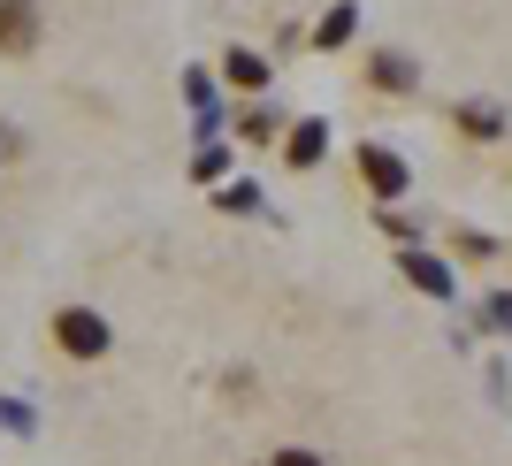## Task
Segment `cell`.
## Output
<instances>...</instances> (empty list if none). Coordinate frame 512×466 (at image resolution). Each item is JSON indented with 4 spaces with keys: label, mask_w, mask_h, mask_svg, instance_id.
I'll list each match as a JSON object with an SVG mask.
<instances>
[{
    "label": "cell",
    "mask_w": 512,
    "mask_h": 466,
    "mask_svg": "<svg viewBox=\"0 0 512 466\" xmlns=\"http://www.w3.org/2000/svg\"><path fill=\"white\" fill-rule=\"evenodd\" d=\"M268 466H321V459H314V451H299V444H291V451H276Z\"/></svg>",
    "instance_id": "11"
},
{
    "label": "cell",
    "mask_w": 512,
    "mask_h": 466,
    "mask_svg": "<svg viewBox=\"0 0 512 466\" xmlns=\"http://www.w3.org/2000/svg\"><path fill=\"white\" fill-rule=\"evenodd\" d=\"M352 23H360V8H352V0H337V8H329V16H321L314 46H344V39H352Z\"/></svg>",
    "instance_id": "7"
},
{
    "label": "cell",
    "mask_w": 512,
    "mask_h": 466,
    "mask_svg": "<svg viewBox=\"0 0 512 466\" xmlns=\"http://www.w3.org/2000/svg\"><path fill=\"white\" fill-rule=\"evenodd\" d=\"M222 207L245 214V207H260V191H253V184H230V191H222Z\"/></svg>",
    "instance_id": "10"
},
{
    "label": "cell",
    "mask_w": 512,
    "mask_h": 466,
    "mask_svg": "<svg viewBox=\"0 0 512 466\" xmlns=\"http://www.w3.org/2000/svg\"><path fill=\"white\" fill-rule=\"evenodd\" d=\"M321 146H329V123H321V115H306V123L291 130V146H283V161H291V169H314V161H321Z\"/></svg>",
    "instance_id": "5"
},
{
    "label": "cell",
    "mask_w": 512,
    "mask_h": 466,
    "mask_svg": "<svg viewBox=\"0 0 512 466\" xmlns=\"http://www.w3.org/2000/svg\"><path fill=\"white\" fill-rule=\"evenodd\" d=\"M367 85H375V92H413V85H421V69H413V54L383 46V54H367Z\"/></svg>",
    "instance_id": "4"
},
{
    "label": "cell",
    "mask_w": 512,
    "mask_h": 466,
    "mask_svg": "<svg viewBox=\"0 0 512 466\" xmlns=\"http://www.w3.org/2000/svg\"><path fill=\"white\" fill-rule=\"evenodd\" d=\"M39 39H46L39 0H0V54H31Z\"/></svg>",
    "instance_id": "2"
},
{
    "label": "cell",
    "mask_w": 512,
    "mask_h": 466,
    "mask_svg": "<svg viewBox=\"0 0 512 466\" xmlns=\"http://www.w3.org/2000/svg\"><path fill=\"white\" fill-rule=\"evenodd\" d=\"M46 329H54V352H69V360H107L115 352V329H107L100 306H62Z\"/></svg>",
    "instance_id": "1"
},
{
    "label": "cell",
    "mask_w": 512,
    "mask_h": 466,
    "mask_svg": "<svg viewBox=\"0 0 512 466\" xmlns=\"http://www.w3.org/2000/svg\"><path fill=\"white\" fill-rule=\"evenodd\" d=\"M222 77H230L237 92H268V62H260V54H245V46H230V54H222Z\"/></svg>",
    "instance_id": "6"
},
{
    "label": "cell",
    "mask_w": 512,
    "mask_h": 466,
    "mask_svg": "<svg viewBox=\"0 0 512 466\" xmlns=\"http://www.w3.org/2000/svg\"><path fill=\"white\" fill-rule=\"evenodd\" d=\"M398 268H406V276L421 283V291H436V298L451 291V276H444V260H428V253H406V260H398Z\"/></svg>",
    "instance_id": "8"
},
{
    "label": "cell",
    "mask_w": 512,
    "mask_h": 466,
    "mask_svg": "<svg viewBox=\"0 0 512 466\" xmlns=\"http://www.w3.org/2000/svg\"><path fill=\"white\" fill-rule=\"evenodd\" d=\"M459 130H474V138H490V130H497V107H459Z\"/></svg>",
    "instance_id": "9"
},
{
    "label": "cell",
    "mask_w": 512,
    "mask_h": 466,
    "mask_svg": "<svg viewBox=\"0 0 512 466\" xmlns=\"http://www.w3.org/2000/svg\"><path fill=\"white\" fill-rule=\"evenodd\" d=\"M360 176H367V191H375V199H406V161H398V153L390 146H360Z\"/></svg>",
    "instance_id": "3"
}]
</instances>
